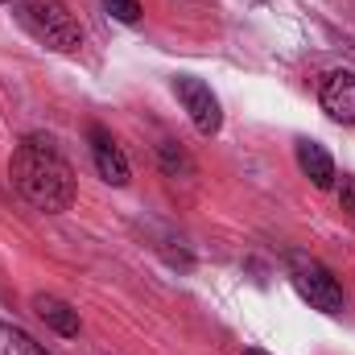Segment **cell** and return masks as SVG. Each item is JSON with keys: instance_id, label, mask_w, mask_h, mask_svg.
Wrapping results in <instances>:
<instances>
[{"instance_id": "ba28073f", "label": "cell", "mask_w": 355, "mask_h": 355, "mask_svg": "<svg viewBox=\"0 0 355 355\" xmlns=\"http://www.w3.org/2000/svg\"><path fill=\"white\" fill-rule=\"evenodd\" d=\"M297 166H302V174L310 178L318 190L335 186V162H331V153L318 141H297Z\"/></svg>"}, {"instance_id": "9c48e42d", "label": "cell", "mask_w": 355, "mask_h": 355, "mask_svg": "<svg viewBox=\"0 0 355 355\" xmlns=\"http://www.w3.org/2000/svg\"><path fill=\"white\" fill-rule=\"evenodd\" d=\"M0 352L4 355H50L37 339H29V335L17 331V327H4V322H0Z\"/></svg>"}, {"instance_id": "30bf717a", "label": "cell", "mask_w": 355, "mask_h": 355, "mask_svg": "<svg viewBox=\"0 0 355 355\" xmlns=\"http://www.w3.org/2000/svg\"><path fill=\"white\" fill-rule=\"evenodd\" d=\"M103 8L116 21H124V25H137L141 21V0H103Z\"/></svg>"}, {"instance_id": "8992f818", "label": "cell", "mask_w": 355, "mask_h": 355, "mask_svg": "<svg viewBox=\"0 0 355 355\" xmlns=\"http://www.w3.org/2000/svg\"><path fill=\"white\" fill-rule=\"evenodd\" d=\"M318 103L331 120L355 124V75L352 71H331L318 87Z\"/></svg>"}, {"instance_id": "4fadbf2b", "label": "cell", "mask_w": 355, "mask_h": 355, "mask_svg": "<svg viewBox=\"0 0 355 355\" xmlns=\"http://www.w3.org/2000/svg\"><path fill=\"white\" fill-rule=\"evenodd\" d=\"M244 355H268V352H261V347H248V352H244Z\"/></svg>"}, {"instance_id": "3957f363", "label": "cell", "mask_w": 355, "mask_h": 355, "mask_svg": "<svg viewBox=\"0 0 355 355\" xmlns=\"http://www.w3.org/2000/svg\"><path fill=\"white\" fill-rule=\"evenodd\" d=\"M289 281H293V289H297L314 310H322V314H343V306H347L343 285L331 277L327 265H318V261H310V257H293V261H289Z\"/></svg>"}, {"instance_id": "8fae6325", "label": "cell", "mask_w": 355, "mask_h": 355, "mask_svg": "<svg viewBox=\"0 0 355 355\" xmlns=\"http://www.w3.org/2000/svg\"><path fill=\"white\" fill-rule=\"evenodd\" d=\"M162 170H166V174H178V170H186V174H190L194 166H190V157L178 149L174 141H166V145H162Z\"/></svg>"}, {"instance_id": "5b68a950", "label": "cell", "mask_w": 355, "mask_h": 355, "mask_svg": "<svg viewBox=\"0 0 355 355\" xmlns=\"http://www.w3.org/2000/svg\"><path fill=\"white\" fill-rule=\"evenodd\" d=\"M91 141V157H95V170L107 186H128V157L120 153V145L112 141V132L103 124H91L87 128Z\"/></svg>"}, {"instance_id": "5bb4252c", "label": "cell", "mask_w": 355, "mask_h": 355, "mask_svg": "<svg viewBox=\"0 0 355 355\" xmlns=\"http://www.w3.org/2000/svg\"><path fill=\"white\" fill-rule=\"evenodd\" d=\"M0 4H4V0H0Z\"/></svg>"}, {"instance_id": "7a4b0ae2", "label": "cell", "mask_w": 355, "mask_h": 355, "mask_svg": "<svg viewBox=\"0 0 355 355\" xmlns=\"http://www.w3.org/2000/svg\"><path fill=\"white\" fill-rule=\"evenodd\" d=\"M17 21L21 29L42 42L46 50H58V54H75L83 46V25L79 17L62 4V0H21L17 4Z\"/></svg>"}, {"instance_id": "277c9868", "label": "cell", "mask_w": 355, "mask_h": 355, "mask_svg": "<svg viewBox=\"0 0 355 355\" xmlns=\"http://www.w3.org/2000/svg\"><path fill=\"white\" fill-rule=\"evenodd\" d=\"M174 95L182 99L186 116L194 120V128H198L202 137H215V132L223 128L219 99H215V91L207 87L202 79H194V75H178V79H174Z\"/></svg>"}, {"instance_id": "7c38bea8", "label": "cell", "mask_w": 355, "mask_h": 355, "mask_svg": "<svg viewBox=\"0 0 355 355\" xmlns=\"http://www.w3.org/2000/svg\"><path fill=\"white\" fill-rule=\"evenodd\" d=\"M339 207L355 219V178H343V182H339Z\"/></svg>"}, {"instance_id": "6da1fadb", "label": "cell", "mask_w": 355, "mask_h": 355, "mask_svg": "<svg viewBox=\"0 0 355 355\" xmlns=\"http://www.w3.org/2000/svg\"><path fill=\"white\" fill-rule=\"evenodd\" d=\"M8 178L17 186V194L46 211V215H62L71 211L79 186H75V170L71 162L54 149V141L46 137H25L17 149H12V162H8Z\"/></svg>"}, {"instance_id": "52a82bcc", "label": "cell", "mask_w": 355, "mask_h": 355, "mask_svg": "<svg viewBox=\"0 0 355 355\" xmlns=\"http://www.w3.org/2000/svg\"><path fill=\"white\" fill-rule=\"evenodd\" d=\"M33 310H37V318L50 327V331H58L62 339H75L79 331H83V322H79V310H71L62 297H54V293H37L33 297Z\"/></svg>"}]
</instances>
